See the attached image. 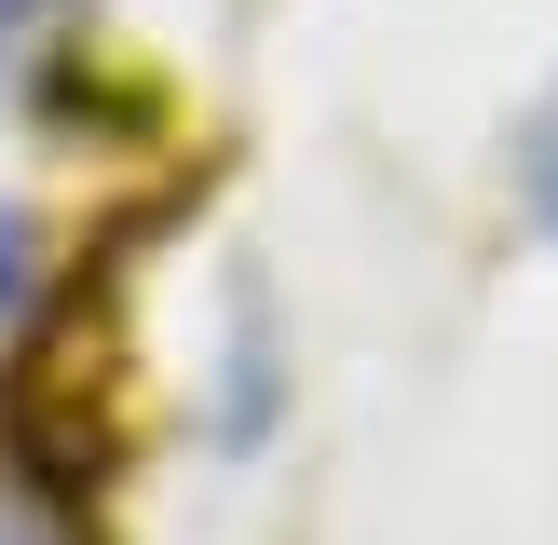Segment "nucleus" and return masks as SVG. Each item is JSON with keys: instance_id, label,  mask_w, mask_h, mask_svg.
I'll use <instances>...</instances> for the list:
<instances>
[{"instance_id": "f257e3e1", "label": "nucleus", "mask_w": 558, "mask_h": 545, "mask_svg": "<svg viewBox=\"0 0 558 545\" xmlns=\"http://www.w3.org/2000/svg\"><path fill=\"white\" fill-rule=\"evenodd\" d=\"M518 205H532V232H558V82H545L532 123H518Z\"/></svg>"}, {"instance_id": "f03ea898", "label": "nucleus", "mask_w": 558, "mask_h": 545, "mask_svg": "<svg viewBox=\"0 0 558 545\" xmlns=\"http://www.w3.org/2000/svg\"><path fill=\"white\" fill-rule=\"evenodd\" d=\"M14 300H27V218L0 205V314H14Z\"/></svg>"}, {"instance_id": "7ed1b4c3", "label": "nucleus", "mask_w": 558, "mask_h": 545, "mask_svg": "<svg viewBox=\"0 0 558 545\" xmlns=\"http://www.w3.org/2000/svg\"><path fill=\"white\" fill-rule=\"evenodd\" d=\"M27 14H41V0H0V41H14V27H27Z\"/></svg>"}]
</instances>
